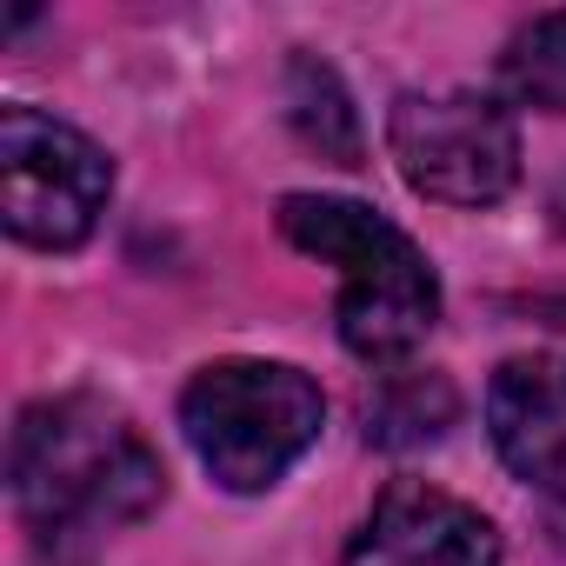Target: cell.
I'll list each match as a JSON object with an SVG mask.
<instances>
[{"mask_svg":"<svg viewBox=\"0 0 566 566\" xmlns=\"http://www.w3.org/2000/svg\"><path fill=\"white\" fill-rule=\"evenodd\" d=\"M287 114H294V134L307 147H321V160L360 167V114H354L347 87L334 81V67H321L314 54H301L287 67Z\"/></svg>","mask_w":566,"mask_h":566,"instance_id":"ba28073f","label":"cell"},{"mask_svg":"<svg viewBox=\"0 0 566 566\" xmlns=\"http://www.w3.org/2000/svg\"><path fill=\"white\" fill-rule=\"evenodd\" d=\"M8 480L21 513L48 533L140 520L160 500V460L147 453V440L87 394L41 400L21 413L8 447Z\"/></svg>","mask_w":566,"mask_h":566,"instance_id":"6da1fadb","label":"cell"},{"mask_svg":"<svg viewBox=\"0 0 566 566\" xmlns=\"http://www.w3.org/2000/svg\"><path fill=\"white\" fill-rule=\"evenodd\" d=\"M486 427H493L500 460L526 486L566 500V354L506 360L486 394Z\"/></svg>","mask_w":566,"mask_h":566,"instance_id":"52a82bcc","label":"cell"},{"mask_svg":"<svg viewBox=\"0 0 566 566\" xmlns=\"http://www.w3.org/2000/svg\"><path fill=\"white\" fill-rule=\"evenodd\" d=\"M321 387L280 360H213L180 394V427L227 493H266L321 440Z\"/></svg>","mask_w":566,"mask_h":566,"instance_id":"3957f363","label":"cell"},{"mask_svg":"<svg viewBox=\"0 0 566 566\" xmlns=\"http://www.w3.org/2000/svg\"><path fill=\"white\" fill-rule=\"evenodd\" d=\"M447 420H453V387L433 374H407V380H387L380 394H374V407H367V440H380V447H420V440H433V433H447Z\"/></svg>","mask_w":566,"mask_h":566,"instance_id":"30bf717a","label":"cell"},{"mask_svg":"<svg viewBox=\"0 0 566 566\" xmlns=\"http://www.w3.org/2000/svg\"><path fill=\"white\" fill-rule=\"evenodd\" d=\"M347 566H500V533L480 506L427 480H394L347 539Z\"/></svg>","mask_w":566,"mask_h":566,"instance_id":"8992f818","label":"cell"},{"mask_svg":"<svg viewBox=\"0 0 566 566\" xmlns=\"http://www.w3.org/2000/svg\"><path fill=\"white\" fill-rule=\"evenodd\" d=\"M107 187H114V167L81 127L41 107L0 114V220H8L14 240L48 253L81 247L107 207Z\"/></svg>","mask_w":566,"mask_h":566,"instance_id":"277c9868","label":"cell"},{"mask_svg":"<svg viewBox=\"0 0 566 566\" xmlns=\"http://www.w3.org/2000/svg\"><path fill=\"white\" fill-rule=\"evenodd\" d=\"M280 233L301 253L340 266V340L360 360H407L433 334L440 321L433 266L387 213L334 193H287Z\"/></svg>","mask_w":566,"mask_h":566,"instance_id":"7a4b0ae2","label":"cell"},{"mask_svg":"<svg viewBox=\"0 0 566 566\" xmlns=\"http://www.w3.org/2000/svg\"><path fill=\"white\" fill-rule=\"evenodd\" d=\"M387 147L407 187L447 207H486L520 180V134L493 94H400Z\"/></svg>","mask_w":566,"mask_h":566,"instance_id":"5b68a950","label":"cell"},{"mask_svg":"<svg viewBox=\"0 0 566 566\" xmlns=\"http://www.w3.org/2000/svg\"><path fill=\"white\" fill-rule=\"evenodd\" d=\"M500 94L513 107L566 114V14H539V21H526L506 41V54H500Z\"/></svg>","mask_w":566,"mask_h":566,"instance_id":"9c48e42d","label":"cell"}]
</instances>
